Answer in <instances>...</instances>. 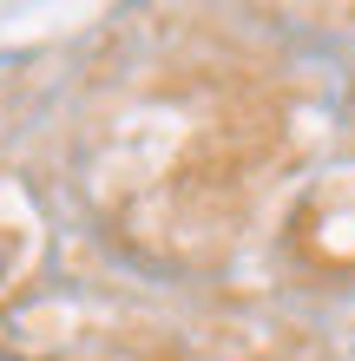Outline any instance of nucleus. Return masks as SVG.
I'll list each match as a JSON object with an SVG mask.
<instances>
[{
    "label": "nucleus",
    "mask_w": 355,
    "mask_h": 361,
    "mask_svg": "<svg viewBox=\"0 0 355 361\" xmlns=\"http://www.w3.org/2000/svg\"><path fill=\"white\" fill-rule=\"evenodd\" d=\"M0 361H20V355H7V348H0Z\"/></svg>",
    "instance_id": "f257e3e1"
}]
</instances>
